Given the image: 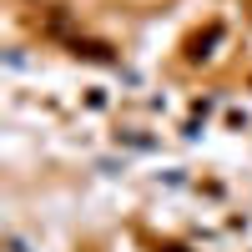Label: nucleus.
I'll list each match as a JSON object with an SVG mask.
<instances>
[{
    "label": "nucleus",
    "mask_w": 252,
    "mask_h": 252,
    "mask_svg": "<svg viewBox=\"0 0 252 252\" xmlns=\"http://www.w3.org/2000/svg\"><path fill=\"white\" fill-rule=\"evenodd\" d=\"M217 40H222V20H207V31H197L192 40H187V51H182V56H187V61H207Z\"/></svg>",
    "instance_id": "obj_1"
},
{
    "label": "nucleus",
    "mask_w": 252,
    "mask_h": 252,
    "mask_svg": "<svg viewBox=\"0 0 252 252\" xmlns=\"http://www.w3.org/2000/svg\"><path fill=\"white\" fill-rule=\"evenodd\" d=\"M247 86H252V81H247Z\"/></svg>",
    "instance_id": "obj_3"
},
{
    "label": "nucleus",
    "mask_w": 252,
    "mask_h": 252,
    "mask_svg": "<svg viewBox=\"0 0 252 252\" xmlns=\"http://www.w3.org/2000/svg\"><path fill=\"white\" fill-rule=\"evenodd\" d=\"M76 56H86V61H111V46H101V40H76Z\"/></svg>",
    "instance_id": "obj_2"
}]
</instances>
